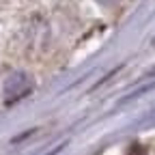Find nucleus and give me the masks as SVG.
<instances>
[{
  "label": "nucleus",
  "mask_w": 155,
  "mask_h": 155,
  "mask_svg": "<svg viewBox=\"0 0 155 155\" xmlns=\"http://www.w3.org/2000/svg\"><path fill=\"white\" fill-rule=\"evenodd\" d=\"M97 2H101V5H106V7H110V5H116L119 0H97Z\"/></svg>",
  "instance_id": "nucleus-2"
},
{
  "label": "nucleus",
  "mask_w": 155,
  "mask_h": 155,
  "mask_svg": "<svg viewBox=\"0 0 155 155\" xmlns=\"http://www.w3.org/2000/svg\"><path fill=\"white\" fill-rule=\"evenodd\" d=\"M32 88V82L30 78L24 73V71H13L7 80H5V86H2V95H5V101L7 104H13V101H19L22 97H26Z\"/></svg>",
  "instance_id": "nucleus-1"
}]
</instances>
